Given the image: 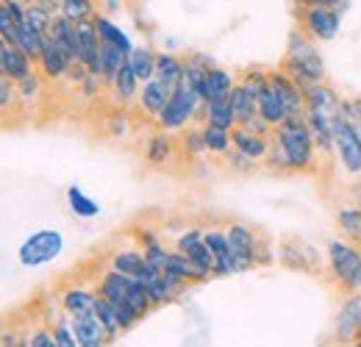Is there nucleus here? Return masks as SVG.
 <instances>
[{"instance_id":"obj_2","label":"nucleus","mask_w":361,"mask_h":347,"mask_svg":"<svg viewBox=\"0 0 361 347\" xmlns=\"http://www.w3.org/2000/svg\"><path fill=\"white\" fill-rule=\"evenodd\" d=\"M197 106H203V103H200V95L180 78V84L173 89L167 106H164L161 114H159V126L164 130H178V128H183V126H189L192 117H195V111H197Z\"/></svg>"},{"instance_id":"obj_33","label":"nucleus","mask_w":361,"mask_h":347,"mask_svg":"<svg viewBox=\"0 0 361 347\" xmlns=\"http://www.w3.org/2000/svg\"><path fill=\"white\" fill-rule=\"evenodd\" d=\"M42 39H45V34H39V31H34L28 23H20L17 25V42L20 44L31 59H37L39 61V53H42Z\"/></svg>"},{"instance_id":"obj_14","label":"nucleus","mask_w":361,"mask_h":347,"mask_svg":"<svg viewBox=\"0 0 361 347\" xmlns=\"http://www.w3.org/2000/svg\"><path fill=\"white\" fill-rule=\"evenodd\" d=\"M73 64H75V61H70V56L45 34V39H42V53H39V67H42V73H45L47 78H61V75H67Z\"/></svg>"},{"instance_id":"obj_6","label":"nucleus","mask_w":361,"mask_h":347,"mask_svg":"<svg viewBox=\"0 0 361 347\" xmlns=\"http://www.w3.org/2000/svg\"><path fill=\"white\" fill-rule=\"evenodd\" d=\"M228 245H231V253H233V264H236V272H245L250 267H256V233L242 225V222H231L228 225Z\"/></svg>"},{"instance_id":"obj_28","label":"nucleus","mask_w":361,"mask_h":347,"mask_svg":"<svg viewBox=\"0 0 361 347\" xmlns=\"http://www.w3.org/2000/svg\"><path fill=\"white\" fill-rule=\"evenodd\" d=\"M128 61H131L136 78H139L142 84L156 75V53H153L150 47H134V50L128 53Z\"/></svg>"},{"instance_id":"obj_31","label":"nucleus","mask_w":361,"mask_h":347,"mask_svg":"<svg viewBox=\"0 0 361 347\" xmlns=\"http://www.w3.org/2000/svg\"><path fill=\"white\" fill-rule=\"evenodd\" d=\"M94 25H97V37H100V42L117 44V47H123L126 53L134 50V44H131V39L126 37V31H120L111 20H106V17H94Z\"/></svg>"},{"instance_id":"obj_11","label":"nucleus","mask_w":361,"mask_h":347,"mask_svg":"<svg viewBox=\"0 0 361 347\" xmlns=\"http://www.w3.org/2000/svg\"><path fill=\"white\" fill-rule=\"evenodd\" d=\"M70 325H73V334L78 339L81 347H100L109 345V334L103 328V322L92 314H78V317H70Z\"/></svg>"},{"instance_id":"obj_12","label":"nucleus","mask_w":361,"mask_h":347,"mask_svg":"<svg viewBox=\"0 0 361 347\" xmlns=\"http://www.w3.org/2000/svg\"><path fill=\"white\" fill-rule=\"evenodd\" d=\"M359 334H361V295L353 292V295L345 300L342 311L336 314V339L353 342Z\"/></svg>"},{"instance_id":"obj_42","label":"nucleus","mask_w":361,"mask_h":347,"mask_svg":"<svg viewBox=\"0 0 361 347\" xmlns=\"http://www.w3.org/2000/svg\"><path fill=\"white\" fill-rule=\"evenodd\" d=\"M228 164H231L233 170H239V173L253 170V159H250V156H245V153H242V150H236V147H233V153L228 156Z\"/></svg>"},{"instance_id":"obj_22","label":"nucleus","mask_w":361,"mask_h":347,"mask_svg":"<svg viewBox=\"0 0 361 347\" xmlns=\"http://www.w3.org/2000/svg\"><path fill=\"white\" fill-rule=\"evenodd\" d=\"M126 59H128V53L123 47L100 42V78L106 84H114V78H117V73H120V67H123Z\"/></svg>"},{"instance_id":"obj_40","label":"nucleus","mask_w":361,"mask_h":347,"mask_svg":"<svg viewBox=\"0 0 361 347\" xmlns=\"http://www.w3.org/2000/svg\"><path fill=\"white\" fill-rule=\"evenodd\" d=\"M0 37L6 39V42H17V20H14V14L8 11V6L0 0Z\"/></svg>"},{"instance_id":"obj_47","label":"nucleus","mask_w":361,"mask_h":347,"mask_svg":"<svg viewBox=\"0 0 361 347\" xmlns=\"http://www.w3.org/2000/svg\"><path fill=\"white\" fill-rule=\"evenodd\" d=\"M353 106H356V117L361 120V97H359V100H353Z\"/></svg>"},{"instance_id":"obj_8","label":"nucleus","mask_w":361,"mask_h":347,"mask_svg":"<svg viewBox=\"0 0 361 347\" xmlns=\"http://www.w3.org/2000/svg\"><path fill=\"white\" fill-rule=\"evenodd\" d=\"M270 84H272V89L281 95V100H283L289 117H295V120H306V109H309V103H306V92L298 87L286 73H272Z\"/></svg>"},{"instance_id":"obj_39","label":"nucleus","mask_w":361,"mask_h":347,"mask_svg":"<svg viewBox=\"0 0 361 347\" xmlns=\"http://www.w3.org/2000/svg\"><path fill=\"white\" fill-rule=\"evenodd\" d=\"M50 331H53L56 347H75L78 345V339H75V334H73V325H70V314H67L64 319H56Z\"/></svg>"},{"instance_id":"obj_38","label":"nucleus","mask_w":361,"mask_h":347,"mask_svg":"<svg viewBox=\"0 0 361 347\" xmlns=\"http://www.w3.org/2000/svg\"><path fill=\"white\" fill-rule=\"evenodd\" d=\"M336 225L350 236V239H361V209H342L336 214Z\"/></svg>"},{"instance_id":"obj_32","label":"nucleus","mask_w":361,"mask_h":347,"mask_svg":"<svg viewBox=\"0 0 361 347\" xmlns=\"http://www.w3.org/2000/svg\"><path fill=\"white\" fill-rule=\"evenodd\" d=\"M145 250H136V248H128V250H117L111 256V267L126 272V275H136L142 267H145Z\"/></svg>"},{"instance_id":"obj_5","label":"nucleus","mask_w":361,"mask_h":347,"mask_svg":"<svg viewBox=\"0 0 361 347\" xmlns=\"http://www.w3.org/2000/svg\"><path fill=\"white\" fill-rule=\"evenodd\" d=\"M328 259H331V269L339 278V284L348 292H359L361 289V253L350 245V242H328Z\"/></svg>"},{"instance_id":"obj_44","label":"nucleus","mask_w":361,"mask_h":347,"mask_svg":"<svg viewBox=\"0 0 361 347\" xmlns=\"http://www.w3.org/2000/svg\"><path fill=\"white\" fill-rule=\"evenodd\" d=\"M183 142H186V147H189L192 153H203V150H206V142H203V130H189Z\"/></svg>"},{"instance_id":"obj_36","label":"nucleus","mask_w":361,"mask_h":347,"mask_svg":"<svg viewBox=\"0 0 361 347\" xmlns=\"http://www.w3.org/2000/svg\"><path fill=\"white\" fill-rule=\"evenodd\" d=\"M170 153H173L170 139H167L164 133H156V136L150 139V145H147V162H150V164H164V162L170 159Z\"/></svg>"},{"instance_id":"obj_16","label":"nucleus","mask_w":361,"mask_h":347,"mask_svg":"<svg viewBox=\"0 0 361 347\" xmlns=\"http://www.w3.org/2000/svg\"><path fill=\"white\" fill-rule=\"evenodd\" d=\"M128 281H131V275H126V272H120V269L111 267V269L100 278L97 295H103L111 305L126 303V300H128Z\"/></svg>"},{"instance_id":"obj_18","label":"nucleus","mask_w":361,"mask_h":347,"mask_svg":"<svg viewBox=\"0 0 361 347\" xmlns=\"http://www.w3.org/2000/svg\"><path fill=\"white\" fill-rule=\"evenodd\" d=\"M259 114H262V120H267L272 128L275 126H281L286 117H289V111H286V106H283V100H281V95L272 89V84L267 81V87L259 92Z\"/></svg>"},{"instance_id":"obj_15","label":"nucleus","mask_w":361,"mask_h":347,"mask_svg":"<svg viewBox=\"0 0 361 347\" xmlns=\"http://www.w3.org/2000/svg\"><path fill=\"white\" fill-rule=\"evenodd\" d=\"M47 37L70 56V61H78V37H75V23L73 20H67L64 14H53Z\"/></svg>"},{"instance_id":"obj_1","label":"nucleus","mask_w":361,"mask_h":347,"mask_svg":"<svg viewBox=\"0 0 361 347\" xmlns=\"http://www.w3.org/2000/svg\"><path fill=\"white\" fill-rule=\"evenodd\" d=\"M278 145L283 147L286 159H289V167L292 170H303L314 162V136L309 130L306 120H295V117H286L281 126H275V136Z\"/></svg>"},{"instance_id":"obj_46","label":"nucleus","mask_w":361,"mask_h":347,"mask_svg":"<svg viewBox=\"0 0 361 347\" xmlns=\"http://www.w3.org/2000/svg\"><path fill=\"white\" fill-rule=\"evenodd\" d=\"M300 3H306V6H334L339 11L348 8V0H300Z\"/></svg>"},{"instance_id":"obj_3","label":"nucleus","mask_w":361,"mask_h":347,"mask_svg":"<svg viewBox=\"0 0 361 347\" xmlns=\"http://www.w3.org/2000/svg\"><path fill=\"white\" fill-rule=\"evenodd\" d=\"M64 250V236L53 228L34 231L17 250V259L23 267H42L47 261L59 259V253Z\"/></svg>"},{"instance_id":"obj_21","label":"nucleus","mask_w":361,"mask_h":347,"mask_svg":"<svg viewBox=\"0 0 361 347\" xmlns=\"http://www.w3.org/2000/svg\"><path fill=\"white\" fill-rule=\"evenodd\" d=\"M94 300H97V292H90V289H84V286H70V289L61 295V308H64V314H70V317L92 314V311H94Z\"/></svg>"},{"instance_id":"obj_10","label":"nucleus","mask_w":361,"mask_h":347,"mask_svg":"<svg viewBox=\"0 0 361 347\" xmlns=\"http://www.w3.org/2000/svg\"><path fill=\"white\" fill-rule=\"evenodd\" d=\"M203 242L209 245L212 256H214V275H236V264H233V253H231V245H228V233L226 231H206L203 233Z\"/></svg>"},{"instance_id":"obj_7","label":"nucleus","mask_w":361,"mask_h":347,"mask_svg":"<svg viewBox=\"0 0 361 347\" xmlns=\"http://www.w3.org/2000/svg\"><path fill=\"white\" fill-rule=\"evenodd\" d=\"M303 25H306V34L314 39H334L342 25V11L334 6H306Z\"/></svg>"},{"instance_id":"obj_45","label":"nucleus","mask_w":361,"mask_h":347,"mask_svg":"<svg viewBox=\"0 0 361 347\" xmlns=\"http://www.w3.org/2000/svg\"><path fill=\"white\" fill-rule=\"evenodd\" d=\"M17 87H20V92H23L25 97H31V95H37V92H39V81H37V75L31 73V75H25L23 81H17Z\"/></svg>"},{"instance_id":"obj_19","label":"nucleus","mask_w":361,"mask_h":347,"mask_svg":"<svg viewBox=\"0 0 361 347\" xmlns=\"http://www.w3.org/2000/svg\"><path fill=\"white\" fill-rule=\"evenodd\" d=\"M231 103H233V111H236V126H247L250 120L259 117V100H256V95L247 92V87L242 81L231 89Z\"/></svg>"},{"instance_id":"obj_41","label":"nucleus","mask_w":361,"mask_h":347,"mask_svg":"<svg viewBox=\"0 0 361 347\" xmlns=\"http://www.w3.org/2000/svg\"><path fill=\"white\" fill-rule=\"evenodd\" d=\"M23 345H31V347H56V339H53V331H34L28 336H23Z\"/></svg>"},{"instance_id":"obj_13","label":"nucleus","mask_w":361,"mask_h":347,"mask_svg":"<svg viewBox=\"0 0 361 347\" xmlns=\"http://www.w3.org/2000/svg\"><path fill=\"white\" fill-rule=\"evenodd\" d=\"M231 142L236 150H242L245 156H250L256 162V159H267L272 139H267V133H256L245 126H236V128H231Z\"/></svg>"},{"instance_id":"obj_27","label":"nucleus","mask_w":361,"mask_h":347,"mask_svg":"<svg viewBox=\"0 0 361 347\" xmlns=\"http://www.w3.org/2000/svg\"><path fill=\"white\" fill-rule=\"evenodd\" d=\"M306 103H309V109L328 111V114H334V111L339 109V97L334 95V89L325 87L322 81H319V84H314V87L306 89Z\"/></svg>"},{"instance_id":"obj_17","label":"nucleus","mask_w":361,"mask_h":347,"mask_svg":"<svg viewBox=\"0 0 361 347\" xmlns=\"http://www.w3.org/2000/svg\"><path fill=\"white\" fill-rule=\"evenodd\" d=\"M170 95H173V89H167L161 81H159V78H150V81H145V84H142L139 103H142V109H145L147 114L159 117V114H161V109L167 106Z\"/></svg>"},{"instance_id":"obj_23","label":"nucleus","mask_w":361,"mask_h":347,"mask_svg":"<svg viewBox=\"0 0 361 347\" xmlns=\"http://www.w3.org/2000/svg\"><path fill=\"white\" fill-rule=\"evenodd\" d=\"M167 89H176L183 78V61L170 56V53H156V75Z\"/></svg>"},{"instance_id":"obj_26","label":"nucleus","mask_w":361,"mask_h":347,"mask_svg":"<svg viewBox=\"0 0 361 347\" xmlns=\"http://www.w3.org/2000/svg\"><path fill=\"white\" fill-rule=\"evenodd\" d=\"M139 78H136L134 67H131V61L126 59L123 61V67H120V73H117V78H114V92H117V97L123 100V103H131L136 95H139Z\"/></svg>"},{"instance_id":"obj_35","label":"nucleus","mask_w":361,"mask_h":347,"mask_svg":"<svg viewBox=\"0 0 361 347\" xmlns=\"http://www.w3.org/2000/svg\"><path fill=\"white\" fill-rule=\"evenodd\" d=\"M50 20H53V14L47 11L42 3H25V23L34 28V31H39V34H47V28H50Z\"/></svg>"},{"instance_id":"obj_25","label":"nucleus","mask_w":361,"mask_h":347,"mask_svg":"<svg viewBox=\"0 0 361 347\" xmlns=\"http://www.w3.org/2000/svg\"><path fill=\"white\" fill-rule=\"evenodd\" d=\"M203 109H206V123L220 126V128H226V130L236 128V111H233L231 97H226V100H214V103H206Z\"/></svg>"},{"instance_id":"obj_24","label":"nucleus","mask_w":361,"mask_h":347,"mask_svg":"<svg viewBox=\"0 0 361 347\" xmlns=\"http://www.w3.org/2000/svg\"><path fill=\"white\" fill-rule=\"evenodd\" d=\"M31 56L20 47V44H11L8 42V53H6V75L17 84V81H23L25 75H31Z\"/></svg>"},{"instance_id":"obj_20","label":"nucleus","mask_w":361,"mask_h":347,"mask_svg":"<svg viewBox=\"0 0 361 347\" xmlns=\"http://www.w3.org/2000/svg\"><path fill=\"white\" fill-rule=\"evenodd\" d=\"M233 87H236V81H233V75L228 70H220V67L209 64V70H206V103L231 97V89Z\"/></svg>"},{"instance_id":"obj_29","label":"nucleus","mask_w":361,"mask_h":347,"mask_svg":"<svg viewBox=\"0 0 361 347\" xmlns=\"http://www.w3.org/2000/svg\"><path fill=\"white\" fill-rule=\"evenodd\" d=\"M94 317L103 322V328H106V334H109V342H111V339H117V336L123 334V325H120L117 308L109 303L103 295H97V300H94Z\"/></svg>"},{"instance_id":"obj_34","label":"nucleus","mask_w":361,"mask_h":347,"mask_svg":"<svg viewBox=\"0 0 361 347\" xmlns=\"http://www.w3.org/2000/svg\"><path fill=\"white\" fill-rule=\"evenodd\" d=\"M67 197H70V209H73L78 217L92 219V217H97V214H100V206H97L94 200H90L78 186H70V189H67Z\"/></svg>"},{"instance_id":"obj_43","label":"nucleus","mask_w":361,"mask_h":347,"mask_svg":"<svg viewBox=\"0 0 361 347\" xmlns=\"http://www.w3.org/2000/svg\"><path fill=\"white\" fill-rule=\"evenodd\" d=\"M17 97V89H14V81L11 78H0V109H8Z\"/></svg>"},{"instance_id":"obj_37","label":"nucleus","mask_w":361,"mask_h":347,"mask_svg":"<svg viewBox=\"0 0 361 347\" xmlns=\"http://www.w3.org/2000/svg\"><path fill=\"white\" fill-rule=\"evenodd\" d=\"M59 14H64V17H67V20H73V23L90 20L92 17V0H61Z\"/></svg>"},{"instance_id":"obj_4","label":"nucleus","mask_w":361,"mask_h":347,"mask_svg":"<svg viewBox=\"0 0 361 347\" xmlns=\"http://www.w3.org/2000/svg\"><path fill=\"white\" fill-rule=\"evenodd\" d=\"M331 130H334V147L342 159V167L348 170L350 175H359L361 173V139L353 123L336 109L331 114Z\"/></svg>"},{"instance_id":"obj_30","label":"nucleus","mask_w":361,"mask_h":347,"mask_svg":"<svg viewBox=\"0 0 361 347\" xmlns=\"http://www.w3.org/2000/svg\"><path fill=\"white\" fill-rule=\"evenodd\" d=\"M203 142H206V150L214 153V156H226L228 150L233 147L231 130L220 128V126H212V123L203 126Z\"/></svg>"},{"instance_id":"obj_9","label":"nucleus","mask_w":361,"mask_h":347,"mask_svg":"<svg viewBox=\"0 0 361 347\" xmlns=\"http://www.w3.org/2000/svg\"><path fill=\"white\" fill-rule=\"evenodd\" d=\"M286 56H289V59H295L298 64H303V67L314 75L317 81H322V78H325L322 59H319V53H317L314 44L306 39V34L292 31V37H289V53H286Z\"/></svg>"}]
</instances>
